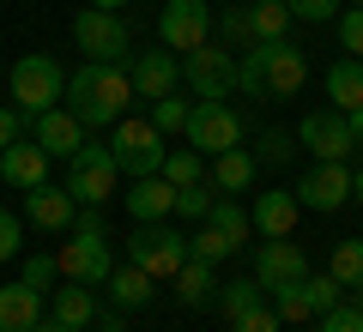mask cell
Segmentation results:
<instances>
[{
    "mask_svg": "<svg viewBox=\"0 0 363 332\" xmlns=\"http://www.w3.org/2000/svg\"><path fill=\"white\" fill-rule=\"evenodd\" d=\"M61 103L85 121V133L91 127H116V121L128 115V103H133V79H128V67H116V61H79V73L67 79V91H61Z\"/></svg>",
    "mask_w": 363,
    "mask_h": 332,
    "instance_id": "1",
    "label": "cell"
},
{
    "mask_svg": "<svg viewBox=\"0 0 363 332\" xmlns=\"http://www.w3.org/2000/svg\"><path fill=\"white\" fill-rule=\"evenodd\" d=\"M303 79H309V55L291 37L255 42V49L236 61V91H248V97H297Z\"/></svg>",
    "mask_w": 363,
    "mask_h": 332,
    "instance_id": "2",
    "label": "cell"
},
{
    "mask_svg": "<svg viewBox=\"0 0 363 332\" xmlns=\"http://www.w3.org/2000/svg\"><path fill=\"white\" fill-rule=\"evenodd\" d=\"M61 278H73V284H109V272H116V260H109V236H104V217H97V205H85V212L73 217V230H67V242H61Z\"/></svg>",
    "mask_w": 363,
    "mask_h": 332,
    "instance_id": "3",
    "label": "cell"
},
{
    "mask_svg": "<svg viewBox=\"0 0 363 332\" xmlns=\"http://www.w3.org/2000/svg\"><path fill=\"white\" fill-rule=\"evenodd\" d=\"M133 266L152 272L157 284H169L182 272V260H188V236L169 224V217H157V224H133Z\"/></svg>",
    "mask_w": 363,
    "mask_h": 332,
    "instance_id": "4",
    "label": "cell"
},
{
    "mask_svg": "<svg viewBox=\"0 0 363 332\" xmlns=\"http://www.w3.org/2000/svg\"><path fill=\"white\" fill-rule=\"evenodd\" d=\"M109 151H116V169L121 176H164V133L152 127V121H140V115H121L116 121V139H109Z\"/></svg>",
    "mask_w": 363,
    "mask_h": 332,
    "instance_id": "5",
    "label": "cell"
},
{
    "mask_svg": "<svg viewBox=\"0 0 363 332\" xmlns=\"http://www.w3.org/2000/svg\"><path fill=\"white\" fill-rule=\"evenodd\" d=\"M6 85H13V103L37 121L43 109H55V103H61L67 73L55 67V55H25V61H13V79H6Z\"/></svg>",
    "mask_w": 363,
    "mask_h": 332,
    "instance_id": "6",
    "label": "cell"
},
{
    "mask_svg": "<svg viewBox=\"0 0 363 332\" xmlns=\"http://www.w3.org/2000/svg\"><path fill=\"white\" fill-rule=\"evenodd\" d=\"M116 181H121V169H116V151H109V145L85 139L67 157V193H73L79 205H104L109 193H116Z\"/></svg>",
    "mask_w": 363,
    "mask_h": 332,
    "instance_id": "7",
    "label": "cell"
},
{
    "mask_svg": "<svg viewBox=\"0 0 363 332\" xmlns=\"http://www.w3.org/2000/svg\"><path fill=\"white\" fill-rule=\"evenodd\" d=\"M73 42L85 49V61H128L133 55V30L121 25V13H104V6H85L73 18Z\"/></svg>",
    "mask_w": 363,
    "mask_h": 332,
    "instance_id": "8",
    "label": "cell"
},
{
    "mask_svg": "<svg viewBox=\"0 0 363 332\" xmlns=\"http://www.w3.org/2000/svg\"><path fill=\"white\" fill-rule=\"evenodd\" d=\"M188 145H194L200 157H218V151H230V145H242V115H236L224 97H200L194 115H188Z\"/></svg>",
    "mask_w": 363,
    "mask_h": 332,
    "instance_id": "9",
    "label": "cell"
},
{
    "mask_svg": "<svg viewBox=\"0 0 363 332\" xmlns=\"http://www.w3.org/2000/svg\"><path fill=\"white\" fill-rule=\"evenodd\" d=\"M182 79H188L194 97H230V91H236V55L200 42V49L182 55Z\"/></svg>",
    "mask_w": 363,
    "mask_h": 332,
    "instance_id": "10",
    "label": "cell"
},
{
    "mask_svg": "<svg viewBox=\"0 0 363 332\" xmlns=\"http://www.w3.org/2000/svg\"><path fill=\"white\" fill-rule=\"evenodd\" d=\"M297 145H303V151H315V164H345V157L357 151V139H351V121L339 115V109H315V115H303Z\"/></svg>",
    "mask_w": 363,
    "mask_h": 332,
    "instance_id": "11",
    "label": "cell"
},
{
    "mask_svg": "<svg viewBox=\"0 0 363 332\" xmlns=\"http://www.w3.org/2000/svg\"><path fill=\"white\" fill-rule=\"evenodd\" d=\"M157 37H164V49H200L212 37V6L206 0H169L157 13Z\"/></svg>",
    "mask_w": 363,
    "mask_h": 332,
    "instance_id": "12",
    "label": "cell"
},
{
    "mask_svg": "<svg viewBox=\"0 0 363 332\" xmlns=\"http://www.w3.org/2000/svg\"><path fill=\"white\" fill-rule=\"evenodd\" d=\"M255 278H260V290H285V284H303L309 278V260H303V248L291 242V236H279V242H260L255 248Z\"/></svg>",
    "mask_w": 363,
    "mask_h": 332,
    "instance_id": "13",
    "label": "cell"
},
{
    "mask_svg": "<svg viewBox=\"0 0 363 332\" xmlns=\"http://www.w3.org/2000/svg\"><path fill=\"white\" fill-rule=\"evenodd\" d=\"M128 79H133V97L157 103V97H169V91L182 85V61L169 49H140L133 67H128Z\"/></svg>",
    "mask_w": 363,
    "mask_h": 332,
    "instance_id": "14",
    "label": "cell"
},
{
    "mask_svg": "<svg viewBox=\"0 0 363 332\" xmlns=\"http://www.w3.org/2000/svg\"><path fill=\"white\" fill-rule=\"evenodd\" d=\"M351 200V169L345 164H315L309 176L297 181V205L303 212H339Z\"/></svg>",
    "mask_w": 363,
    "mask_h": 332,
    "instance_id": "15",
    "label": "cell"
},
{
    "mask_svg": "<svg viewBox=\"0 0 363 332\" xmlns=\"http://www.w3.org/2000/svg\"><path fill=\"white\" fill-rule=\"evenodd\" d=\"M30 139H37L49 157H73L79 145H85V121H79L67 103H55V109H43V115L30 121Z\"/></svg>",
    "mask_w": 363,
    "mask_h": 332,
    "instance_id": "16",
    "label": "cell"
},
{
    "mask_svg": "<svg viewBox=\"0 0 363 332\" xmlns=\"http://www.w3.org/2000/svg\"><path fill=\"white\" fill-rule=\"evenodd\" d=\"M73 217H79V200L67 188H30L25 193V224H37V230H49V236H61V230H73Z\"/></svg>",
    "mask_w": 363,
    "mask_h": 332,
    "instance_id": "17",
    "label": "cell"
},
{
    "mask_svg": "<svg viewBox=\"0 0 363 332\" xmlns=\"http://www.w3.org/2000/svg\"><path fill=\"white\" fill-rule=\"evenodd\" d=\"M0 181H6V188H18V193L43 188V181H49V151H43L37 139L6 145V151H0Z\"/></svg>",
    "mask_w": 363,
    "mask_h": 332,
    "instance_id": "18",
    "label": "cell"
},
{
    "mask_svg": "<svg viewBox=\"0 0 363 332\" xmlns=\"http://www.w3.org/2000/svg\"><path fill=\"white\" fill-rule=\"evenodd\" d=\"M297 212H303V205H297V188H291V193H279V188H272V193H260V200H255L248 224L260 230V242H279V236H291Z\"/></svg>",
    "mask_w": 363,
    "mask_h": 332,
    "instance_id": "19",
    "label": "cell"
},
{
    "mask_svg": "<svg viewBox=\"0 0 363 332\" xmlns=\"http://www.w3.org/2000/svg\"><path fill=\"white\" fill-rule=\"evenodd\" d=\"M121 200H128V217H133V224H157V217L176 212V188H169L164 176H140Z\"/></svg>",
    "mask_w": 363,
    "mask_h": 332,
    "instance_id": "20",
    "label": "cell"
},
{
    "mask_svg": "<svg viewBox=\"0 0 363 332\" xmlns=\"http://www.w3.org/2000/svg\"><path fill=\"white\" fill-rule=\"evenodd\" d=\"M43 320V290H30L25 278L0 284V332H37Z\"/></svg>",
    "mask_w": 363,
    "mask_h": 332,
    "instance_id": "21",
    "label": "cell"
},
{
    "mask_svg": "<svg viewBox=\"0 0 363 332\" xmlns=\"http://www.w3.org/2000/svg\"><path fill=\"white\" fill-rule=\"evenodd\" d=\"M327 103H333L339 115H351V109H363V61H333L327 67Z\"/></svg>",
    "mask_w": 363,
    "mask_h": 332,
    "instance_id": "22",
    "label": "cell"
},
{
    "mask_svg": "<svg viewBox=\"0 0 363 332\" xmlns=\"http://www.w3.org/2000/svg\"><path fill=\"white\" fill-rule=\"evenodd\" d=\"M260 176V164H255V151H242V145H230V151H218V157H212V188H218V193H242L248 188V181H255Z\"/></svg>",
    "mask_w": 363,
    "mask_h": 332,
    "instance_id": "23",
    "label": "cell"
},
{
    "mask_svg": "<svg viewBox=\"0 0 363 332\" xmlns=\"http://www.w3.org/2000/svg\"><path fill=\"white\" fill-rule=\"evenodd\" d=\"M152 290H157V278H152V272H140L133 260L109 272V302H116V308H145V302H152Z\"/></svg>",
    "mask_w": 363,
    "mask_h": 332,
    "instance_id": "24",
    "label": "cell"
},
{
    "mask_svg": "<svg viewBox=\"0 0 363 332\" xmlns=\"http://www.w3.org/2000/svg\"><path fill=\"white\" fill-rule=\"evenodd\" d=\"M169 284H176V296H182L188 308H206L212 296H218V278H212V266H206V260H194V254L182 260V272H176Z\"/></svg>",
    "mask_w": 363,
    "mask_h": 332,
    "instance_id": "25",
    "label": "cell"
},
{
    "mask_svg": "<svg viewBox=\"0 0 363 332\" xmlns=\"http://www.w3.org/2000/svg\"><path fill=\"white\" fill-rule=\"evenodd\" d=\"M260 302H267L260 278H230V284H218V296H212V308H218L224 320H242V314H255Z\"/></svg>",
    "mask_w": 363,
    "mask_h": 332,
    "instance_id": "26",
    "label": "cell"
},
{
    "mask_svg": "<svg viewBox=\"0 0 363 332\" xmlns=\"http://www.w3.org/2000/svg\"><path fill=\"white\" fill-rule=\"evenodd\" d=\"M55 320H67L73 332H85L91 320H97V296H91V284L67 278V290H55Z\"/></svg>",
    "mask_w": 363,
    "mask_h": 332,
    "instance_id": "27",
    "label": "cell"
},
{
    "mask_svg": "<svg viewBox=\"0 0 363 332\" xmlns=\"http://www.w3.org/2000/svg\"><path fill=\"white\" fill-rule=\"evenodd\" d=\"M218 30H224V49H255V13H248V0H236V6H224V13H218Z\"/></svg>",
    "mask_w": 363,
    "mask_h": 332,
    "instance_id": "28",
    "label": "cell"
},
{
    "mask_svg": "<svg viewBox=\"0 0 363 332\" xmlns=\"http://www.w3.org/2000/svg\"><path fill=\"white\" fill-rule=\"evenodd\" d=\"M327 272H333L345 290H357L363 284V236H351V242H339L333 254H327Z\"/></svg>",
    "mask_w": 363,
    "mask_h": 332,
    "instance_id": "29",
    "label": "cell"
},
{
    "mask_svg": "<svg viewBox=\"0 0 363 332\" xmlns=\"http://www.w3.org/2000/svg\"><path fill=\"white\" fill-rule=\"evenodd\" d=\"M248 13H255V37L260 42H279L291 30V6L285 0H248Z\"/></svg>",
    "mask_w": 363,
    "mask_h": 332,
    "instance_id": "30",
    "label": "cell"
},
{
    "mask_svg": "<svg viewBox=\"0 0 363 332\" xmlns=\"http://www.w3.org/2000/svg\"><path fill=\"white\" fill-rule=\"evenodd\" d=\"M206 224H212V230H224V236H230L236 248H242V236L255 230V224H248V212H242V205L230 200V193H218V200H212V212H206Z\"/></svg>",
    "mask_w": 363,
    "mask_h": 332,
    "instance_id": "31",
    "label": "cell"
},
{
    "mask_svg": "<svg viewBox=\"0 0 363 332\" xmlns=\"http://www.w3.org/2000/svg\"><path fill=\"white\" fill-rule=\"evenodd\" d=\"M164 181L169 188H194V181H206V157L188 145V151H169L164 157Z\"/></svg>",
    "mask_w": 363,
    "mask_h": 332,
    "instance_id": "32",
    "label": "cell"
},
{
    "mask_svg": "<svg viewBox=\"0 0 363 332\" xmlns=\"http://www.w3.org/2000/svg\"><path fill=\"white\" fill-rule=\"evenodd\" d=\"M188 254L206 260V266H218V260H230V254H236V242H230L224 230H212V224H200V230L188 236Z\"/></svg>",
    "mask_w": 363,
    "mask_h": 332,
    "instance_id": "33",
    "label": "cell"
},
{
    "mask_svg": "<svg viewBox=\"0 0 363 332\" xmlns=\"http://www.w3.org/2000/svg\"><path fill=\"white\" fill-rule=\"evenodd\" d=\"M291 157H297V139H291V133H279V127L260 133V145H255V164L260 169H285Z\"/></svg>",
    "mask_w": 363,
    "mask_h": 332,
    "instance_id": "34",
    "label": "cell"
},
{
    "mask_svg": "<svg viewBox=\"0 0 363 332\" xmlns=\"http://www.w3.org/2000/svg\"><path fill=\"white\" fill-rule=\"evenodd\" d=\"M303 290H309V308H315V320H321L327 308H339V302H345V284H339L333 272H309V278H303Z\"/></svg>",
    "mask_w": 363,
    "mask_h": 332,
    "instance_id": "35",
    "label": "cell"
},
{
    "mask_svg": "<svg viewBox=\"0 0 363 332\" xmlns=\"http://www.w3.org/2000/svg\"><path fill=\"white\" fill-rule=\"evenodd\" d=\"M188 115H194V103H182L176 91L152 103V127H157V133H188Z\"/></svg>",
    "mask_w": 363,
    "mask_h": 332,
    "instance_id": "36",
    "label": "cell"
},
{
    "mask_svg": "<svg viewBox=\"0 0 363 332\" xmlns=\"http://www.w3.org/2000/svg\"><path fill=\"white\" fill-rule=\"evenodd\" d=\"M212 200H218V188H212V181H194V188H176V212H182V217H200V224H206Z\"/></svg>",
    "mask_w": 363,
    "mask_h": 332,
    "instance_id": "37",
    "label": "cell"
},
{
    "mask_svg": "<svg viewBox=\"0 0 363 332\" xmlns=\"http://www.w3.org/2000/svg\"><path fill=\"white\" fill-rule=\"evenodd\" d=\"M272 308H279V320H315V308H309V290L303 284H285V290H272Z\"/></svg>",
    "mask_w": 363,
    "mask_h": 332,
    "instance_id": "38",
    "label": "cell"
},
{
    "mask_svg": "<svg viewBox=\"0 0 363 332\" xmlns=\"http://www.w3.org/2000/svg\"><path fill=\"white\" fill-rule=\"evenodd\" d=\"M339 42L351 61H363V6H339Z\"/></svg>",
    "mask_w": 363,
    "mask_h": 332,
    "instance_id": "39",
    "label": "cell"
},
{
    "mask_svg": "<svg viewBox=\"0 0 363 332\" xmlns=\"http://www.w3.org/2000/svg\"><path fill=\"white\" fill-rule=\"evenodd\" d=\"M18 139H30V115L18 109V103H6V109H0V151L18 145Z\"/></svg>",
    "mask_w": 363,
    "mask_h": 332,
    "instance_id": "40",
    "label": "cell"
},
{
    "mask_svg": "<svg viewBox=\"0 0 363 332\" xmlns=\"http://www.w3.org/2000/svg\"><path fill=\"white\" fill-rule=\"evenodd\" d=\"M291 18H309V25H327V18H339V6L345 0H285Z\"/></svg>",
    "mask_w": 363,
    "mask_h": 332,
    "instance_id": "41",
    "label": "cell"
},
{
    "mask_svg": "<svg viewBox=\"0 0 363 332\" xmlns=\"http://www.w3.org/2000/svg\"><path fill=\"white\" fill-rule=\"evenodd\" d=\"M55 272H61V260H55V254H30L25 260V284H30V290H49Z\"/></svg>",
    "mask_w": 363,
    "mask_h": 332,
    "instance_id": "42",
    "label": "cell"
},
{
    "mask_svg": "<svg viewBox=\"0 0 363 332\" xmlns=\"http://www.w3.org/2000/svg\"><path fill=\"white\" fill-rule=\"evenodd\" d=\"M321 332H363V308H351V302L327 308V314H321Z\"/></svg>",
    "mask_w": 363,
    "mask_h": 332,
    "instance_id": "43",
    "label": "cell"
},
{
    "mask_svg": "<svg viewBox=\"0 0 363 332\" xmlns=\"http://www.w3.org/2000/svg\"><path fill=\"white\" fill-rule=\"evenodd\" d=\"M279 326H285V320H279V308H267V302H260L255 314H242V320H230V332H279Z\"/></svg>",
    "mask_w": 363,
    "mask_h": 332,
    "instance_id": "44",
    "label": "cell"
},
{
    "mask_svg": "<svg viewBox=\"0 0 363 332\" xmlns=\"http://www.w3.org/2000/svg\"><path fill=\"white\" fill-rule=\"evenodd\" d=\"M18 236H25V224L0 205V260H18Z\"/></svg>",
    "mask_w": 363,
    "mask_h": 332,
    "instance_id": "45",
    "label": "cell"
},
{
    "mask_svg": "<svg viewBox=\"0 0 363 332\" xmlns=\"http://www.w3.org/2000/svg\"><path fill=\"white\" fill-rule=\"evenodd\" d=\"M345 121H351V139H357V145H363V109H351V115H345Z\"/></svg>",
    "mask_w": 363,
    "mask_h": 332,
    "instance_id": "46",
    "label": "cell"
},
{
    "mask_svg": "<svg viewBox=\"0 0 363 332\" xmlns=\"http://www.w3.org/2000/svg\"><path fill=\"white\" fill-rule=\"evenodd\" d=\"M37 332H73V326H67V320H55V314H49V320H37Z\"/></svg>",
    "mask_w": 363,
    "mask_h": 332,
    "instance_id": "47",
    "label": "cell"
},
{
    "mask_svg": "<svg viewBox=\"0 0 363 332\" xmlns=\"http://www.w3.org/2000/svg\"><path fill=\"white\" fill-rule=\"evenodd\" d=\"M91 6H104V13H121V6H128V0H91Z\"/></svg>",
    "mask_w": 363,
    "mask_h": 332,
    "instance_id": "48",
    "label": "cell"
},
{
    "mask_svg": "<svg viewBox=\"0 0 363 332\" xmlns=\"http://www.w3.org/2000/svg\"><path fill=\"white\" fill-rule=\"evenodd\" d=\"M351 200H363V169H357V176H351Z\"/></svg>",
    "mask_w": 363,
    "mask_h": 332,
    "instance_id": "49",
    "label": "cell"
},
{
    "mask_svg": "<svg viewBox=\"0 0 363 332\" xmlns=\"http://www.w3.org/2000/svg\"><path fill=\"white\" fill-rule=\"evenodd\" d=\"M351 308H363V284H357V290H351Z\"/></svg>",
    "mask_w": 363,
    "mask_h": 332,
    "instance_id": "50",
    "label": "cell"
},
{
    "mask_svg": "<svg viewBox=\"0 0 363 332\" xmlns=\"http://www.w3.org/2000/svg\"><path fill=\"white\" fill-rule=\"evenodd\" d=\"M97 332H121V326H116V320H104V326H97Z\"/></svg>",
    "mask_w": 363,
    "mask_h": 332,
    "instance_id": "51",
    "label": "cell"
},
{
    "mask_svg": "<svg viewBox=\"0 0 363 332\" xmlns=\"http://www.w3.org/2000/svg\"><path fill=\"white\" fill-rule=\"evenodd\" d=\"M345 6H363V0H345Z\"/></svg>",
    "mask_w": 363,
    "mask_h": 332,
    "instance_id": "52",
    "label": "cell"
},
{
    "mask_svg": "<svg viewBox=\"0 0 363 332\" xmlns=\"http://www.w3.org/2000/svg\"><path fill=\"white\" fill-rule=\"evenodd\" d=\"M357 157H363V145H357Z\"/></svg>",
    "mask_w": 363,
    "mask_h": 332,
    "instance_id": "53",
    "label": "cell"
}]
</instances>
